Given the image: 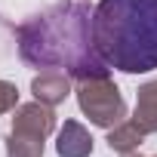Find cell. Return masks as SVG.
Segmentation results:
<instances>
[{"label":"cell","mask_w":157,"mask_h":157,"mask_svg":"<svg viewBox=\"0 0 157 157\" xmlns=\"http://www.w3.org/2000/svg\"><path fill=\"white\" fill-rule=\"evenodd\" d=\"M16 40L22 62L37 71H65L74 80L108 74L93 34V10L83 0H59L34 13L16 28Z\"/></svg>","instance_id":"obj_1"},{"label":"cell","mask_w":157,"mask_h":157,"mask_svg":"<svg viewBox=\"0 0 157 157\" xmlns=\"http://www.w3.org/2000/svg\"><path fill=\"white\" fill-rule=\"evenodd\" d=\"M93 34L108 68L148 74L157 68V0H99Z\"/></svg>","instance_id":"obj_2"},{"label":"cell","mask_w":157,"mask_h":157,"mask_svg":"<svg viewBox=\"0 0 157 157\" xmlns=\"http://www.w3.org/2000/svg\"><path fill=\"white\" fill-rule=\"evenodd\" d=\"M77 105H80L83 117H90V123L111 129L120 120H126V102L117 90V83L111 80V74L105 77H86L77 80Z\"/></svg>","instance_id":"obj_3"},{"label":"cell","mask_w":157,"mask_h":157,"mask_svg":"<svg viewBox=\"0 0 157 157\" xmlns=\"http://www.w3.org/2000/svg\"><path fill=\"white\" fill-rule=\"evenodd\" d=\"M13 129H22V132H31V136H40L46 139L52 129H56V114L49 105L43 102H28V105H19L16 114H13Z\"/></svg>","instance_id":"obj_4"},{"label":"cell","mask_w":157,"mask_h":157,"mask_svg":"<svg viewBox=\"0 0 157 157\" xmlns=\"http://www.w3.org/2000/svg\"><path fill=\"white\" fill-rule=\"evenodd\" d=\"M71 80H74V77L65 74V71H40L31 80V93H34L37 102L56 108V105H62L71 96Z\"/></svg>","instance_id":"obj_5"},{"label":"cell","mask_w":157,"mask_h":157,"mask_svg":"<svg viewBox=\"0 0 157 157\" xmlns=\"http://www.w3.org/2000/svg\"><path fill=\"white\" fill-rule=\"evenodd\" d=\"M56 154L59 157H90L93 154L90 129L77 120H65V126L59 129V139H56Z\"/></svg>","instance_id":"obj_6"},{"label":"cell","mask_w":157,"mask_h":157,"mask_svg":"<svg viewBox=\"0 0 157 157\" xmlns=\"http://www.w3.org/2000/svg\"><path fill=\"white\" fill-rule=\"evenodd\" d=\"M132 120L151 136L157 132V80H148L145 86H139L136 93V111H132Z\"/></svg>","instance_id":"obj_7"},{"label":"cell","mask_w":157,"mask_h":157,"mask_svg":"<svg viewBox=\"0 0 157 157\" xmlns=\"http://www.w3.org/2000/svg\"><path fill=\"white\" fill-rule=\"evenodd\" d=\"M145 136H148V132H145V129L129 117V120H120L117 126H111L105 142H108V148L117 151V154H132V151L145 142Z\"/></svg>","instance_id":"obj_8"},{"label":"cell","mask_w":157,"mask_h":157,"mask_svg":"<svg viewBox=\"0 0 157 157\" xmlns=\"http://www.w3.org/2000/svg\"><path fill=\"white\" fill-rule=\"evenodd\" d=\"M43 142L46 139H40V136L13 129L6 139V157H43Z\"/></svg>","instance_id":"obj_9"},{"label":"cell","mask_w":157,"mask_h":157,"mask_svg":"<svg viewBox=\"0 0 157 157\" xmlns=\"http://www.w3.org/2000/svg\"><path fill=\"white\" fill-rule=\"evenodd\" d=\"M16 108H19V90H16V83L0 80V114L16 111Z\"/></svg>","instance_id":"obj_10"},{"label":"cell","mask_w":157,"mask_h":157,"mask_svg":"<svg viewBox=\"0 0 157 157\" xmlns=\"http://www.w3.org/2000/svg\"><path fill=\"white\" fill-rule=\"evenodd\" d=\"M123 157H139V154H123Z\"/></svg>","instance_id":"obj_11"}]
</instances>
